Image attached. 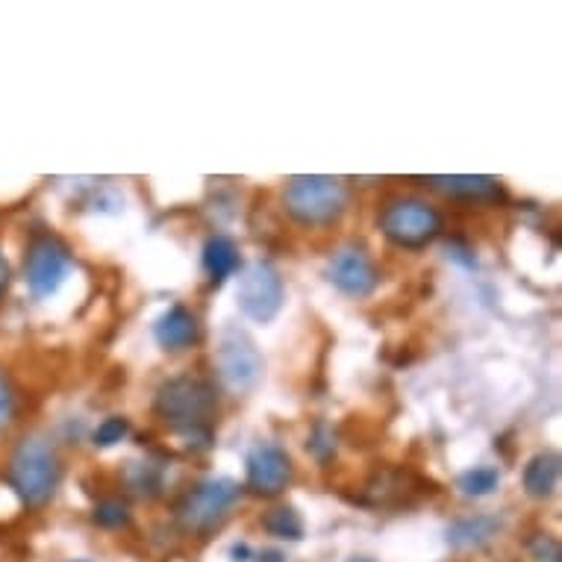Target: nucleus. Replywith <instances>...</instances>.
<instances>
[{
  "mask_svg": "<svg viewBox=\"0 0 562 562\" xmlns=\"http://www.w3.org/2000/svg\"><path fill=\"white\" fill-rule=\"evenodd\" d=\"M239 498L242 486L233 477H206L180 498L175 519L183 531L209 533L225 522Z\"/></svg>",
  "mask_w": 562,
  "mask_h": 562,
  "instance_id": "obj_5",
  "label": "nucleus"
},
{
  "mask_svg": "<svg viewBox=\"0 0 562 562\" xmlns=\"http://www.w3.org/2000/svg\"><path fill=\"white\" fill-rule=\"evenodd\" d=\"M10 286H12V268L7 263V256L0 254V304H3V297L10 295Z\"/></svg>",
  "mask_w": 562,
  "mask_h": 562,
  "instance_id": "obj_24",
  "label": "nucleus"
},
{
  "mask_svg": "<svg viewBox=\"0 0 562 562\" xmlns=\"http://www.w3.org/2000/svg\"><path fill=\"white\" fill-rule=\"evenodd\" d=\"M230 557H233V562H247L251 560V548H247L245 542L233 545V548H230Z\"/></svg>",
  "mask_w": 562,
  "mask_h": 562,
  "instance_id": "obj_25",
  "label": "nucleus"
},
{
  "mask_svg": "<svg viewBox=\"0 0 562 562\" xmlns=\"http://www.w3.org/2000/svg\"><path fill=\"white\" fill-rule=\"evenodd\" d=\"M557 481H560V454H553V450L536 454V457L524 465V491H527L531 498H536V501L551 498L553 489H557Z\"/></svg>",
  "mask_w": 562,
  "mask_h": 562,
  "instance_id": "obj_15",
  "label": "nucleus"
},
{
  "mask_svg": "<svg viewBox=\"0 0 562 562\" xmlns=\"http://www.w3.org/2000/svg\"><path fill=\"white\" fill-rule=\"evenodd\" d=\"M7 481L24 507H44L62 483L60 454L41 436L21 439L10 454Z\"/></svg>",
  "mask_w": 562,
  "mask_h": 562,
  "instance_id": "obj_2",
  "label": "nucleus"
},
{
  "mask_svg": "<svg viewBox=\"0 0 562 562\" xmlns=\"http://www.w3.org/2000/svg\"><path fill=\"white\" fill-rule=\"evenodd\" d=\"M154 339L163 350L192 348V345H197V339H201L197 316L189 307H183V304H175L168 312L156 318Z\"/></svg>",
  "mask_w": 562,
  "mask_h": 562,
  "instance_id": "obj_11",
  "label": "nucleus"
},
{
  "mask_svg": "<svg viewBox=\"0 0 562 562\" xmlns=\"http://www.w3.org/2000/svg\"><path fill=\"white\" fill-rule=\"evenodd\" d=\"M501 519L498 515H462L448 527V545L457 551H471V548H483L501 533Z\"/></svg>",
  "mask_w": 562,
  "mask_h": 562,
  "instance_id": "obj_13",
  "label": "nucleus"
},
{
  "mask_svg": "<svg viewBox=\"0 0 562 562\" xmlns=\"http://www.w3.org/2000/svg\"><path fill=\"white\" fill-rule=\"evenodd\" d=\"M154 412L175 430L189 448L213 445V421L218 412V388L197 374H177L165 380L154 395Z\"/></svg>",
  "mask_w": 562,
  "mask_h": 562,
  "instance_id": "obj_1",
  "label": "nucleus"
},
{
  "mask_svg": "<svg viewBox=\"0 0 562 562\" xmlns=\"http://www.w3.org/2000/svg\"><path fill=\"white\" fill-rule=\"evenodd\" d=\"M245 471V486L251 495H256V498H274L292 483L295 465H292V457L277 442H259L247 454Z\"/></svg>",
  "mask_w": 562,
  "mask_h": 562,
  "instance_id": "obj_9",
  "label": "nucleus"
},
{
  "mask_svg": "<svg viewBox=\"0 0 562 562\" xmlns=\"http://www.w3.org/2000/svg\"><path fill=\"white\" fill-rule=\"evenodd\" d=\"M124 483H127L130 495L151 501V498H159V495H163L165 474L154 462H127V469H124Z\"/></svg>",
  "mask_w": 562,
  "mask_h": 562,
  "instance_id": "obj_16",
  "label": "nucleus"
},
{
  "mask_svg": "<svg viewBox=\"0 0 562 562\" xmlns=\"http://www.w3.org/2000/svg\"><path fill=\"white\" fill-rule=\"evenodd\" d=\"M433 192L448 197H465V201H501L503 189L498 180L481 175H454V177H427Z\"/></svg>",
  "mask_w": 562,
  "mask_h": 562,
  "instance_id": "obj_12",
  "label": "nucleus"
},
{
  "mask_svg": "<svg viewBox=\"0 0 562 562\" xmlns=\"http://www.w3.org/2000/svg\"><path fill=\"white\" fill-rule=\"evenodd\" d=\"M328 280L348 297H369L380 283L378 266L362 247L350 245L333 254L328 263Z\"/></svg>",
  "mask_w": 562,
  "mask_h": 562,
  "instance_id": "obj_10",
  "label": "nucleus"
},
{
  "mask_svg": "<svg viewBox=\"0 0 562 562\" xmlns=\"http://www.w3.org/2000/svg\"><path fill=\"white\" fill-rule=\"evenodd\" d=\"M242 266V254H239V245L225 233H215L206 239L204 245V271L209 277L213 286H221L227 277H233Z\"/></svg>",
  "mask_w": 562,
  "mask_h": 562,
  "instance_id": "obj_14",
  "label": "nucleus"
},
{
  "mask_svg": "<svg viewBox=\"0 0 562 562\" xmlns=\"http://www.w3.org/2000/svg\"><path fill=\"white\" fill-rule=\"evenodd\" d=\"M348 562H374V560H369V557H354V560H348Z\"/></svg>",
  "mask_w": 562,
  "mask_h": 562,
  "instance_id": "obj_27",
  "label": "nucleus"
},
{
  "mask_svg": "<svg viewBox=\"0 0 562 562\" xmlns=\"http://www.w3.org/2000/svg\"><path fill=\"white\" fill-rule=\"evenodd\" d=\"M127 433H130V421L124 419V416H110V419H103L101 424H98V430L92 433L94 448H113V445L127 439Z\"/></svg>",
  "mask_w": 562,
  "mask_h": 562,
  "instance_id": "obj_20",
  "label": "nucleus"
},
{
  "mask_svg": "<svg viewBox=\"0 0 562 562\" xmlns=\"http://www.w3.org/2000/svg\"><path fill=\"white\" fill-rule=\"evenodd\" d=\"M286 301V286H283V277L271 263L266 259H256L242 271L239 277V289H235V304L239 312L256 324H268L280 316Z\"/></svg>",
  "mask_w": 562,
  "mask_h": 562,
  "instance_id": "obj_7",
  "label": "nucleus"
},
{
  "mask_svg": "<svg viewBox=\"0 0 562 562\" xmlns=\"http://www.w3.org/2000/svg\"><path fill=\"white\" fill-rule=\"evenodd\" d=\"M72 271V251L53 233H33L24 251V283L36 301H48Z\"/></svg>",
  "mask_w": 562,
  "mask_h": 562,
  "instance_id": "obj_6",
  "label": "nucleus"
},
{
  "mask_svg": "<svg viewBox=\"0 0 562 562\" xmlns=\"http://www.w3.org/2000/svg\"><path fill=\"white\" fill-rule=\"evenodd\" d=\"M380 233L404 251H421L442 235V215L421 197H392L378 215Z\"/></svg>",
  "mask_w": 562,
  "mask_h": 562,
  "instance_id": "obj_4",
  "label": "nucleus"
},
{
  "mask_svg": "<svg viewBox=\"0 0 562 562\" xmlns=\"http://www.w3.org/2000/svg\"><path fill=\"white\" fill-rule=\"evenodd\" d=\"M498 486H501V471L495 469V465H474V469L462 471L460 477H457V489L465 498H486Z\"/></svg>",
  "mask_w": 562,
  "mask_h": 562,
  "instance_id": "obj_18",
  "label": "nucleus"
},
{
  "mask_svg": "<svg viewBox=\"0 0 562 562\" xmlns=\"http://www.w3.org/2000/svg\"><path fill=\"white\" fill-rule=\"evenodd\" d=\"M215 366L218 374L233 392H247L256 386V380L263 378V357L245 333L227 330L218 348H215Z\"/></svg>",
  "mask_w": 562,
  "mask_h": 562,
  "instance_id": "obj_8",
  "label": "nucleus"
},
{
  "mask_svg": "<svg viewBox=\"0 0 562 562\" xmlns=\"http://www.w3.org/2000/svg\"><path fill=\"white\" fill-rule=\"evenodd\" d=\"M92 519L98 527H106V531H118V527H127L130 524V507L122 498H103V501L94 503Z\"/></svg>",
  "mask_w": 562,
  "mask_h": 562,
  "instance_id": "obj_19",
  "label": "nucleus"
},
{
  "mask_svg": "<svg viewBox=\"0 0 562 562\" xmlns=\"http://www.w3.org/2000/svg\"><path fill=\"white\" fill-rule=\"evenodd\" d=\"M15 416H18V395L10 374L0 371V433H7L15 424Z\"/></svg>",
  "mask_w": 562,
  "mask_h": 562,
  "instance_id": "obj_21",
  "label": "nucleus"
},
{
  "mask_svg": "<svg viewBox=\"0 0 562 562\" xmlns=\"http://www.w3.org/2000/svg\"><path fill=\"white\" fill-rule=\"evenodd\" d=\"M531 553L536 562H562V551H560V542L548 536V533H536L531 539Z\"/></svg>",
  "mask_w": 562,
  "mask_h": 562,
  "instance_id": "obj_23",
  "label": "nucleus"
},
{
  "mask_svg": "<svg viewBox=\"0 0 562 562\" xmlns=\"http://www.w3.org/2000/svg\"><path fill=\"white\" fill-rule=\"evenodd\" d=\"M333 448H336V442H333V430H330L324 421H318L316 430L309 433L307 450L316 457V460L328 462L330 457H333Z\"/></svg>",
  "mask_w": 562,
  "mask_h": 562,
  "instance_id": "obj_22",
  "label": "nucleus"
},
{
  "mask_svg": "<svg viewBox=\"0 0 562 562\" xmlns=\"http://www.w3.org/2000/svg\"><path fill=\"white\" fill-rule=\"evenodd\" d=\"M263 527L274 539H283V542H301L304 539V519H301V512L295 507H274V510H268L266 519H263Z\"/></svg>",
  "mask_w": 562,
  "mask_h": 562,
  "instance_id": "obj_17",
  "label": "nucleus"
},
{
  "mask_svg": "<svg viewBox=\"0 0 562 562\" xmlns=\"http://www.w3.org/2000/svg\"><path fill=\"white\" fill-rule=\"evenodd\" d=\"M286 213L304 227H330L342 221L350 206V189L342 177L301 175L283 189Z\"/></svg>",
  "mask_w": 562,
  "mask_h": 562,
  "instance_id": "obj_3",
  "label": "nucleus"
},
{
  "mask_svg": "<svg viewBox=\"0 0 562 562\" xmlns=\"http://www.w3.org/2000/svg\"><path fill=\"white\" fill-rule=\"evenodd\" d=\"M256 562H286V553L263 551V553H256Z\"/></svg>",
  "mask_w": 562,
  "mask_h": 562,
  "instance_id": "obj_26",
  "label": "nucleus"
}]
</instances>
